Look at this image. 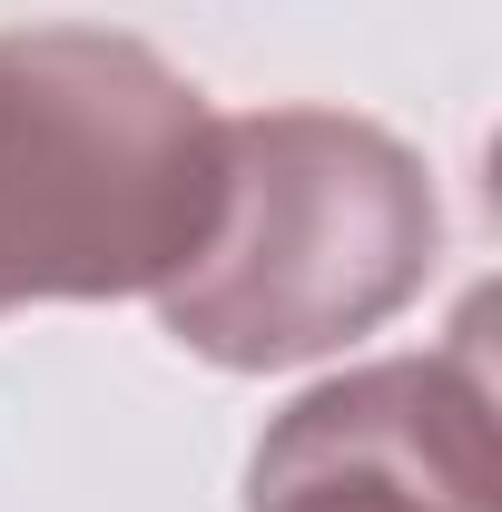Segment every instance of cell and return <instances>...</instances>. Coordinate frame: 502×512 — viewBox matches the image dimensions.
Segmentation results:
<instances>
[{"label": "cell", "instance_id": "3", "mask_svg": "<svg viewBox=\"0 0 502 512\" xmlns=\"http://www.w3.org/2000/svg\"><path fill=\"white\" fill-rule=\"evenodd\" d=\"M247 512H502L483 316L434 355L306 384L247 453Z\"/></svg>", "mask_w": 502, "mask_h": 512}, {"label": "cell", "instance_id": "2", "mask_svg": "<svg viewBox=\"0 0 502 512\" xmlns=\"http://www.w3.org/2000/svg\"><path fill=\"white\" fill-rule=\"evenodd\" d=\"M217 207V109L119 30H0V316L158 296Z\"/></svg>", "mask_w": 502, "mask_h": 512}, {"label": "cell", "instance_id": "1", "mask_svg": "<svg viewBox=\"0 0 502 512\" xmlns=\"http://www.w3.org/2000/svg\"><path fill=\"white\" fill-rule=\"evenodd\" d=\"M434 247V178L375 119H217V207L197 256L158 286V325L227 375H276L404 316L434 276Z\"/></svg>", "mask_w": 502, "mask_h": 512}]
</instances>
